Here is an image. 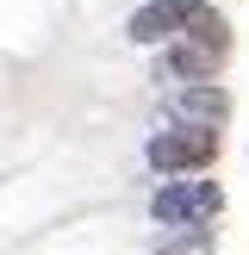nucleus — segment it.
<instances>
[{"instance_id":"f257e3e1","label":"nucleus","mask_w":249,"mask_h":255,"mask_svg":"<svg viewBox=\"0 0 249 255\" xmlns=\"http://www.w3.org/2000/svg\"><path fill=\"white\" fill-rule=\"evenodd\" d=\"M231 44H237V31H231V19L218 12V0H199L193 25H187L174 44H162L156 81H174V87H187V81H218L224 62H231Z\"/></svg>"},{"instance_id":"f03ea898","label":"nucleus","mask_w":249,"mask_h":255,"mask_svg":"<svg viewBox=\"0 0 249 255\" xmlns=\"http://www.w3.org/2000/svg\"><path fill=\"white\" fill-rule=\"evenodd\" d=\"M224 156V137L206 131V125H162V131H149L143 143V162L149 174H162V181H181V174H212Z\"/></svg>"},{"instance_id":"7ed1b4c3","label":"nucleus","mask_w":249,"mask_h":255,"mask_svg":"<svg viewBox=\"0 0 249 255\" xmlns=\"http://www.w3.org/2000/svg\"><path fill=\"white\" fill-rule=\"evenodd\" d=\"M218 212H224V187L206 174H181V181H162L149 193V218L162 231H212Z\"/></svg>"},{"instance_id":"20e7f679","label":"nucleus","mask_w":249,"mask_h":255,"mask_svg":"<svg viewBox=\"0 0 249 255\" xmlns=\"http://www.w3.org/2000/svg\"><path fill=\"white\" fill-rule=\"evenodd\" d=\"M193 12H199V0H143V6L124 19V37H131L137 50H162V44H174V37L193 25Z\"/></svg>"},{"instance_id":"39448f33","label":"nucleus","mask_w":249,"mask_h":255,"mask_svg":"<svg viewBox=\"0 0 249 255\" xmlns=\"http://www.w3.org/2000/svg\"><path fill=\"white\" fill-rule=\"evenodd\" d=\"M168 119L174 125H206V131H224L231 125V87L224 81H187L168 94Z\"/></svg>"}]
</instances>
